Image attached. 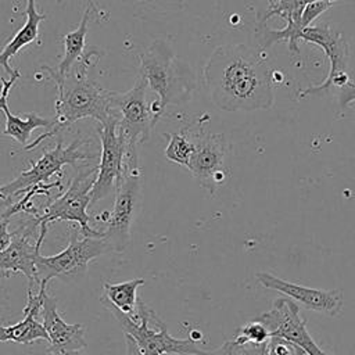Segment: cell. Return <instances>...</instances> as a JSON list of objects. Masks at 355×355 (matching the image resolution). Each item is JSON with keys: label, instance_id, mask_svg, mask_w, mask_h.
Returning <instances> with one entry per match:
<instances>
[{"label": "cell", "instance_id": "obj_1", "mask_svg": "<svg viewBox=\"0 0 355 355\" xmlns=\"http://www.w3.org/2000/svg\"><path fill=\"white\" fill-rule=\"evenodd\" d=\"M272 69L245 44H222L204 67V80L215 107L225 111L268 110L273 104Z\"/></svg>", "mask_w": 355, "mask_h": 355}, {"label": "cell", "instance_id": "obj_2", "mask_svg": "<svg viewBox=\"0 0 355 355\" xmlns=\"http://www.w3.org/2000/svg\"><path fill=\"white\" fill-rule=\"evenodd\" d=\"M94 51L83 54L80 61L72 68L71 73L64 80V85L57 89L58 98L55 101L54 126L37 136L33 141H29V144L24 147L25 151H31L43 140L55 136L79 119L90 116L101 123L111 115L110 90L101 89L86 76L90 54Z\"/></svg>", "mask_w": 355, "mask_h": 355}, {"label": "cell", "instance_id": "obj_3", "mask_svg": "<svg viewBox=\"0 0 355 355\" xmlns=\"http://www.w3.org/2000/svg\"><path fill=\"white\" fill-rule=\"evenodd\" d=\"M114 315L125 336L133 340L141 355H209L198 347L194 336L175 338L168 333L165 322L140 298L132 316L105 305Z\"/></svg>", "mask_w": 355, "mask_h": 355}, {"label": "cell", "instance_id": "obj_4", "mask_svg": "<svg viewBox=\"0 0 355 355\" xmlns=\"http://www.w3.org/2000/svg\"><path fill=\"white\" fill-rule=\"evenodd\" d=\"M139 73L146 79L147 87L155 93L157 100L150 104L153 125H155L165 108L171 103H179L187 89L183 83L182 65L175 61L169 46L162 40H155L144 53L139 55Z\"/></svg>", "mask_w": 355, "mask_h": 355}, {"label": "cell", "instance_id": "obj_5", "mask_svg": "<svg viewBox=\"0 0 355 355\" xmlns=\"http://www.w3.org/2000/svg\"><path fill=\"white\" fill-rule=\"evenodd\" d=\"M146 90L147 82L139 73L130 90L110 92V108L118 116V132L126 144V169L139 168L137 146L150 139L151 128H154Z\"/></svg>", "mask_w": 355, "mask_h": 355}, {"label": "cell", "instance_id": "obj_6", "mask_svg": "<svg viewBox=\"0 0 355 355\" xmlns=\"http://www.w3.org/2000/svg\"><path fill=\"white\" fill-rule=\"evenodd\" d=\"M110 252L108 245L101 237L78 239L73 233L69 244L58 254L44 257L40 252L35 258V286L47 284L51 279L80 277L86 273L87 265Z\"/></svg>", "mask_w": 355, "mask_h": 355}, {"label": "cell", "instance_id": "obj_7", "mask_svg": "<svg viewBox=\"0 0 355 355\" xmlns=\"http://www.w3.org/2000/svg\"><path fill=\"white\" fill-rule=\"evenodd\" d=\"M96 175L97 166L79 172L69 183L67 191L55 198L42 215H36V225L47 226L54 220L76 222L83 237H101V232H97L90 226V216L87 214V207L92 200L90 191L93 189Z\"/></svg>", "mask_w": 355, "mask_h": 355}, {"label": "cell", "instance_id": "obj_8", "mask_svg": "<svg viewBox=\"0 0 355 355\" xmlns=\"http://www.w3.org/2000/svg\"><path fill=\"white\" fill-rule=\"evenodd\" d=\"M140 186L139 168L126 169L115 189L114 207L107 219V227L101 232V239L108 245L110 252H123L129 245L132 225L140 202Z\"/></svg>", "mask_w": 355, "mask_h": 355}, {"label": "cell", "instance_id": "obj_9", "mask_svg": "<svg viewBox=\"0 0 355 355\" xmlns=\"http://www.w3.org/2000/svg\"><path fill=\"white\" fill-rule=\"evenodd\" d=\"M101 141L100 164L97 175L90 191V205L110 196L115 191L118 183L122 180L126 171V144L118 132V116L115 112L100 123L98 128Z\"/></svg>", "mask_w": 355, "mask_h": 355}, {"label": "cell", "instance_id": "obj_10", "mask_svg": "<svg viewBox=\"0 0 355 355\" xmlns=\"http://www.w3.org/2000/svg\"><path fill=\"white\" fill-rule=\"evenodd\" d=\"M83 139H75L67 147L61 140L54 148L46 151L28 171L21 172L14 180L0 186V200H7L21 191L31 190L35 186L47 182L54 173H58L64 165H73L78 161L92 159L96 155L80 150Z\"/></svg>", "mask_w": 355, "mask_h": 355}, {"label": "cell", "instance_id": "obj_11", "mask_svg": "<svg viewBox=\"0 0 355 355\" xmlns=\"http://www.w3.org/2000/svg\"><path fill=\"white\" fill-rule=\"evenodd\" d=\"M300 40L316 44L323 49L330 62L326 79L318 86H309L308 89L300 92V97L323 96L331 89V86L341 87L349 80V76L347 73V62L349 57L348 46L340 32L334 31L327 24L308 26L301 31Z\"/></svg>", "mask_w": 355, "mask_h": 355}, {"label": "cell", "instance_id": "obj_12", "mask_svg": "<svg viewBox=\"0 0 355 355\" xmlns=\"http://www.w3.org/2000/svg\"><path fill=\"white\" fill-rule=\"evenodd\" d=\"M255 319L269 330L270 337H280L295 344L305 355H329L308 333L306 320L301 316L300 306L287 297H279L272 309Z\"/></svg>", "mask_w": 355, "mask_h": 355}, {"label": "cell", "instance_id": "obj_13", "mask_svg": "<svg viewBox=\"0 0 355 355\" xmlns=\"http://www.w3.org/2000/svg\"><path fill=\"white\" fill-rule=\"evenodd\" d=\"M187 132L194 144V150L187 169L211 193L223 180V161L226 157V139L220 133H212L205 128Z\"/></svg>", "mask_w": 355, "mask_h": 355}, {"label": "cell", "instance_id": "obj_14", "mask_svg": "<svg viewBox=\"0 0 355 355\" xmlns=\"http://www.w3.org/2000/svg\"><path fill=\"white\" fill-rule=\"evenodd\" d=\"M258 283L268 290L280 293L283 297L290 298L295 304H302L306 309L323 313L326 316H338L344 306V295L341 288L322 290L306 287L298 283H293L280 279L269 272H258L255 275Z\"/></svg>", "mask_w": 355, "mask_h": 355}, {"label": "cell", "instance_id": "obj_15", "mask_svg": "<svg viewBox=\"0 0 355 355\" xmlns=\"http://www.w3.org/2000/svg\"><path fill=\"white\" fill-rule=\"evenodd\" d=\"M46 232V225L31 223L12 233L11 244L0 252V272L24 273L28 279V290L32 291L35 286V258L40 252Z\"/></svg>", "mask_w": 355, "mask_h": 355}, {"label": "cell", "instance_id": "obj_16", "mask_svg": "<svg viewBox=\"0 0 355 355\" xmlns=\"http://www.w3.org/2000/svg\"><path fill=\"white\" fill-rule=\"evenodd\" d=\"M43 327L49 337L47 349H85V330L80 323H67L57 311V300L47 294L43 295L40 308Z\"/></svg>", "mask_w": 355, "mask_h": 355}, {"label": "cell", "instance_id": "obj_17", "mask_svg": "<svg viewBox=\"0 0 355 355\" xmlns=\"http://www.w3.org/2000/svg\"><path fill=\"white\" fill-rule=\"evenodd\" d=\"M46 287L47 284H40L37 293L28 290V300L24 308L22 320L10 326H4L0 322V343L12 341L17 344H32L36 340H44L49 343L47 333L43 324L37 320Z\"/></svg>", "mask_w": 355, "mask_h": 355}, {"label": "cell", "instance_id": "obj_18", "mask_svg": "<svg viewBox=\"0 0 355 355\" xmlns=\"http://www.w3.org/2000/svg\"><path fill=\"white\" fill-rule=\"evenodd\" d=\"M21 78V72L17 71L10 79L0 78L1 83V92H0V110L4 112L6 116V126L3 129V135L12 137L15 141L22 144L24 147L29 144L31 133L37 128H46L51 129L55 123L54 118H44L35 112L26 114V118H21V115H15L8 108V93L11 87L14 86L15 80Z\"/></svg>", "mask_w": 355, "mask_h": 355}, {"label": "cell", "instance_id": "obj_19", "mask_svg": "<svg viewBox=\"0 0 355 355\" xmlns=\"http://www.w3.org/2000/svg\"><path fill=\"white\" fill-rule=\"evenodd\" d=\"M94 14V6H87L82 19L73 31L68 32L64 39V57L55 68L51 67H42L44 71L49 72L51 80L55 85V89H60L64 85V80L71 73L72 68L80 61L83 57L85 46H86V35L89 31V21Z\"/></svg>", "mask_w": 355, "mask_h": 355}, {"label": "cell", "instance_id": "obj_20", "mask_svg": "<svg viewBox=\"0 0 355 355\" xmlns=\"http://www.w3.org/2000/svg\"><path fill=\"white\" fill-rule=\"evenodd\" d=\"M25 24L18 29V32L8 40L4 49L0 51V65L3 69L12 76L18 69H12L10 65V60L18 54L25 46L35 42L39 36V24L46 21L47 15L40 14L36 10L35 0H26V11H25Z\"/></svg>", "mask_w": 355, "mask_h": 355}, {"label": "cell", "instance_id": "obj_21", "mask_svg": "<svg viewBox=\"0 0 355 355\" xmlns=\"http://www.w3.org/2000/svg\"><path fill=\"white\" fill-rule=\"evenodd\" d=\"M146 280L136 277L121 283H104V294L100 297V302L105 306H114L119 312L132 316L137 305V288L143 286Z\"/></svg>", "mask_w": 355, "mask_h": 355}, {"label": "cell", "instance_id": "obj_22", "mask_svg": "<svg viewBox=\"0 0 355 355\" xmlns=\"http://www.w3.org/2000/svg\"><path fill=\"white\" fill-rule=\"evenodd\" d=\"M165 136L168 137L165 157L169 161L187 168L194 150V144L191 141V137L187 129L182 132H175V133H165Z\"/></svg>", "mask_w": 355, "mask_h": 355}, {"label": "cell", "instance_id": "obj_23", "mask_svg": "<svg viewBox=\"0 0 355 355\" xmlns=\"http://www.w3.org/2000/svg\"><path fill=\"white\" fill-rule=\"evenodd\" d=\"M270 338L269 330L257 319L250 320L243 327L239 329L236 338L233 340L237 345L244 344H262Z\"/></svg>", "mask_w": 355, "mask_h": 355}, {"label": "cell", "instance_id": "obj_24", "mask_svg": "<svg viewBox=\"0 0 355 355\" xmlns=\"http://www.w3.org/2000/svg\"><path fill=\"white\" fill-rule=\"evenodd\" d=\"M333 6V3L329 1H323V0H315L308 3L302 12H301V21H300V26L301 29H305L308 26H311V24L319 17L322 15L326 10H329Z\"/></svg>", "mask_w": 355, "mask_h": 355}, {"label": "cell", "instance_id": "obj_25", "mask_svg": "<svg viewBox=\"0 0 355 355\" xmlns=\"http://www.w3.org/2000/svg\"><path fill=\"white\" fill-rule=\"evenodd\" d=\"M268 355H305V352L287 340L270 337L268 341Z\"/></svg>", "mask_w": 355, "mask_h": 355}, {"label": "cell", "instance_id": "obj_26", "mask_svg": "<svg viewBox=\"0 0 355 355\" xmlns=\"http://www.w3.org/2000/svg\"><path fill=\"white\" fill-rule=\"evenodd\" d=\"M355 101V82L348 80L344 86L340 87V94H338V103L343 108L348 107L351 103Z\"/></svg>", "mask_w": 355, "mask_h": 355}, {"label": "cell", "instance_id": "obj_27", "mask_svg": "<svg viewBox=\"0 0 355 355\" xmlns=\"http://www.w3.org/2000/svg\"><path fill=\"white\" fill-rule=\"evenodd\" d=\"M8 225H10L8 218H3L0 220V252L4 251L12 241V233L8 232Z\"/></svg>", "mask_w": 355, "mask_h": 355}, {"label": "cell", "instance_id": "obj_28", "mask_svg": "<svg viewBox=\"0 0 355 355\" xmlns=\"http://www.w3.org/2000/svg\"><path fill=\"white\" fill-rule=\"evenodd\" d=\"M268 341L262 343V344L239 345L240 351H241V355H268Z\"/></svg>", "mask_w": 355, "mask_h": 355}, {"label": "cell", "instance_id": "obj_29", "mask_svg": "<svg viewBox=\"0 0 355 355\" xmlns=\"http://www.w3.org/2000/svg\"><path fill=\"white\" fill-rule=\"evenodd\" d=\"M209 355H241V351H240V347L234 344V341L232 340V341L223 343L220 348H218L215 352Z\"/></svg>", "mask_w": 355, "mask_h": 355}, {"label": "cell", "instance_id": "obj_30", "mask_svg": "<svg viewBox=\"0 0 355 355\" xmlns=\"http://www.w3.org/2000/svg\"><path fill=\"white\" fill-rule=\"evenodd\" d=\"M49 355H87L83 349H47Z\"/></svg>", "mask_w": 355, "mask_h": 355}, {"label": "cell", "instance_id": "obj_31", "mask_svg": "<svg viewBox=\"0 0 355 355\" xmlns=\"http://www.w3.org/2000/svg\"><path fill=\"white\" fill-rule=\"evenodd\" d=\"M125 341H126V355H141L132 338L125 336Z\"/></svg>", "mask_w": 355, "mask_h": 355}]
</instances>
